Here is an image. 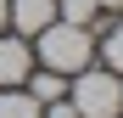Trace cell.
I'll use <instances>...</instances> for the list:
<instances>
[{
    "label": "cell",
    "mask_w": 123,
    "mask_h": 118,
    "mask_svg": "<svg viewBox=\"0 0 123 118\" xmlns=\"http://www.w3.org/2000/svg\"><path fill=\"white\" fill-rule=\"evenodd\" d=\"M90 51H95V39H90V28H78V23H45V28H39V62H45L50 73L90 68Z\"/></svg>",
    "instance_id": "1"
},
{
    "label": "cell",
    "mask_w": 123,
    "mask_h": 118,
    "mask_svg": "<svg viewBox=\"0 0 123 118\" xmlns=\"http://www.w3.org/2000/svg\"><path fill=\"white\" fill-rule=\"evenodd\" d=\"M73 107L84 118H117L123 107V84L117 73H101V68H78V84H73Z\"/></svg>",
    "instance_id": "2"
},
{
    "label": "cell",
    "mask_w": 123,
    "mask_h": 118,
    "mask_svg": "<svg viewBox=\"0 0 123 118\" xmlns=\"http://www.w3.org/2000/svg\"><path fill=\"white\" fill-rule=\"evenodd\" d=\"M6 23H17L23 34H39L45 23H56V6L50 0H6Z\"/></svg>",
    "instance_id": "3"
},
{
    "label": "cell",
    "mask_w": 123,
    "mask_h": 118,
    "mask_svg": "<svg viewBox=\"0 0 123 118\" xmlns=\"http://www.w3.org/2000/svg\"><path fill=\"white\" fill-rule=\"evenodd\" d=\"M28 79V45L23 39H0V84H23Z\"/></svg>",
    "instance_id": "4"
},
{
    "label": "cell",
    "mask_w": 123,
    "mask_h": 118,
    "mask_svg": "<svg viewBox=\"0 0 123 118\" xmlns=\"http://www.w3.org/2000/svg\"><path fill=\"white\" fill-rule=\"evenodd\" d=\"M0 118H45V107H39L34 101V96H23V90H6V96H0Z\"/></svg>",
    "instance_id": "5"
},
{
    "label": "cell",
    "mask_w": 123,
    "mask_h": 118,
    "mask_svg": "<svg viewBox=\"0 0 123 118\" xmlns=\"http://www.w3.org/2000/svg\"><path fill=\"white\" fill-rule=\"evenodd\" d=\"M28 96H34L39 107H50V101H62V73H50V68H45V73H34V90H28Z\"/></svg>",
    "instance_id": "6"
},
{
    "label": "cell",
    "mask_w": 123,
    "mask_h": 118,
    "mask_svg": "<svg viewBox=\"0 0 123 118\" xmlns=\"http://www.w3.org/2000/svg\"><path fill=\"white\" fill-rule=\"evenodd\" d=\"M101 6L95 0H62V23H78V28H90V17H95Z\"/></svg>",
    "instance_id": "7"
},
{
    "label": "cell",
    "mask_w": 123,
    "mask_h": 118,
    "mask_svg": "<svg viewBox=\"0 0 123 118\" xmlns=\"http://www.w3.org/2000/svg\"><path fill=\"white\" fill-rule=\"evenodd\" d=\"M106 68H112V73H123V23H112V28H106Z\"/></svg>",
    "instance_id": "8"
},
{
    "label": "cell",
    "mask_w": 123,
    "mask_h": 118,
    "mask_svg": "<svg viewBox=\"0 0 123 118\" xmlns=\"http://www.w3.org/2000/svg\"><path fill=\"white\" fill-rule=\"evenodd\" d=\"M45 118H84V112H78L73 101H50V107H45Z\"/></svg>",
    "instance_id": "9"
},
{
    "label": "cell",
    "mask_w": 123,
    "mask_h": 118,
    "mask_svg": "<svg viewBox=\"0 0 123 118\" xmlns=\"http://www.w3.org/2000/svg\"><path fill=\"white\" fill-rule=\"evenodd\" d=\"M95 6H112V11H117V6H123V0H95Z\"/></svg>",
    "instance_id": "10"
},
{
    "label": "cell",
    "mask_w": 123,
    "mask_h": 118,
    "mask_svg": "<svg viewBox=\"0 0 123 118\" xmlns=\"http://www.w3.org/2000/svg\"><path fill=\"white\" fill-rule=\"evenodd\" d=\"M0 28H6V0H0Z\"/></svg>",
    "instance_id": "11"
}]
</instances>
